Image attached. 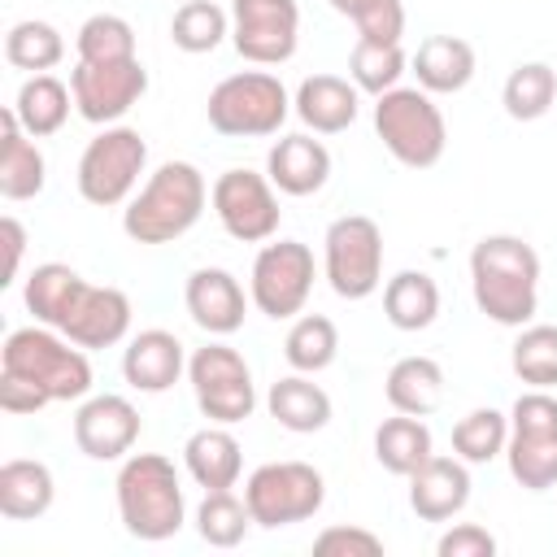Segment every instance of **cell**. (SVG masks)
Segmentation results:
<instances>
[{"label": "cell", "mask_w": 557, "mask_h": 557, "mask_svg": "<svg viewBox=\"0 0 557 557\" xmlns=\"http://www.w3.org/2000/svg\"><path fill=\"white\" fill-rule=\"evenodd\" d=\"M309 292H313V248L300 239L261 244V252L252 257V274H248V296L257 313L274 322L296 318L305 313Z\"/></svg>", "instance_id": "4fadbf2b"}, {"label": "cell", "mask_w": 557, "mask_h": 557, "mask_svg": "<svg viewBox=\"0 0 557 557\" xmlns=\"http://www.w3.org/2000/svg\"><path fill=\"white\" fill-rule=\"evenodd\" d=\"M500 104L513 122H540L557 104V70L548 61H522L500 87Z\"/></svg>", "instance_id": "1f68e13d"}, {"label": "cell", "mask_w": 557, "mask_h": 557, "mask_svg": "<svg viewBox=\"0 0 557 557\" xmlns=\"http://www.w3.org/2000/svg\"><path fill=\"white\" fill-rule=\"evenodd\" d=\"M57 479L44 461L35 457H13L0 466V513L9 522H30L52 509Z\"/></svg>", "instance_id": "83f0119b"}, {"label": "cell", "mask_w": 557, "mask_h": 557, "mask_svg": "<svg viewBox=\"0 0 557 557\" xmlns=\"http://www.w3.org/2000/svg\"><path fill=\"white\" fill-rule=\"evenodd\" d=\"M183 466H187V474L196 479V487H205V492H226V487H235L239 474H244V448H239V440H235L222 422H209V426H200V431L187 435V444H183Z\"/></svg>", "instance_id": "cb8c5ba5"}, {"label": "cell", "mask_w": 557, "mask_h": 557, "mask_svg": "<svg viewBox=\"0 0 557 557\" xmlns=\"http://www.w3.org/2000/svg\"><path fill=\"white\" fill-rule=\"evenodd\" d=\"M348 22L357 26V39L400 44V35H405V4L400 0H366Z\"/></svg>", "instance_id": "60d3db41"}, {"label": "cell", "mask_w": 557, "mask_h": 557, "mask_svg": "<svg viewBox=\"0 0 557 557\" xmlns=\"http://www.w3.org/2000/svg\"><path fill=\"white\" fill-rule=\"evenodd\" d=\"M148 165V144L135 126H104L96 139H87L83 157H78V196L96 209H113V205H126L139 174Z\"/></svg>", "instance_id": "9c48e42d"}, {"label": "cell", "mask_w": 557, "mask_h": 557, "mask_svg": "<svg viewBox=\"0 0 557 557\" xmlns=\"http://www.w3.org/2000/svg\"><path fill=\"white\" fill-rule=\"evenodd\" d=\"M70 109H74V91L57 74H30L13 96V113L26 126V135H35V139L57 135L65 126Z\"/></svg>", "instance_id": "f546056e"}, {"label": "cell", "mask_w": 557, "mask_h": 557, "mask_svg": "<svg viewBox=\"0 0 557 557\" xmlns=\"http://www.w3.org/2000/svg\"><path fill=\"white\" fill-rule=\"evenodd\" d=\"M244 500L257 527L278 531L292 522H305L322 509L326 500V479L309 461H265L248 474Z\"/></svg>", "instance_id": "8fae6325"}, {"label": "cell", "mask_w": 557, "mask_h": 557, "mask_svg": "<svg viewBox=\"0 0 557 557\" xmlns=\"http://www.w3.org/2000/svg\"><path fill=\"white\" fill-rule=\"evenodd\" d=\"M113 487H117V518H122L126 535H135L144 544H161L183 531L187 496H183V479L170 457H161V453L122 457Z\"/></svg>", "instance_id": "277c9868"}, {"label": "cell", "mask_w": 557, "mask_h": 557, "mask_svg": "<svg viewBox=\"0 0 557 557\" xmlns=\"http://www.w3.org/2000/svg\"><path fill=\"white\" fill-rule=\"evenodd\" d=\"M413 74H418V87L431 91V96H453L461 87H470L474 78V48L461 39V35H426L418 44V52L409 57Z\"/></svg>", "instance_id": "d4e9b609"}, {"label": "cell", "mask_w": 557, "mask_h": 557, "mask_svg": "<svg viewBox=\"0 0 557 557\" xmlns=\"http://www.w3.org/2000/svg\"><path fill=\"white\" fill-rule=\"evenodd\" d=\"M383 396L396 413H413V418H426L444 405V366L435 357H400L387 379H383Z\"/></svg>", "instance_id": "484cf974"}, {"label": "cell", "mask_w": 557, "mask_h": 557, "mask_svg": "<svg viewBox=\"0 0 557 557\" xmlns=\"http://www.w3.org/2000/svg\"><path fill=\"white\" fill-rule=\"evenodd\" d=\"M26 309L35 313V322L61 331L65 339H74L78 348H113L126 339L131 331V296L122 287H100L87 283L74 265L65 261H44L26 274L22 287Z\"/></svg>", "instance_id": "6da1fadb"}, {"label": "cell", "mask_w": 557, "mask_h": 557, "mask_svg": "<svg viewBox=\"0 0 557 557\" xmlns=\"http://www.w3.org/2000/svg\"><path fill=\"white\" fill-rule=\"evenodd\" d=\"M65 57V35L44 17H22L4 35V61L26 74H48Z\"/></svg>", "instance_id": "d6a6232c"}, {"label": "cell", "mask_w": 557, "mask_h": 557, "mask_svg": "<svg viewBox=\"0 0 557 557\" xmlns=\"http://www.w3.org/2000/svg\"><path fill=\"white\" fill-rule=\"evenodd\" d=\"M231 44L252 65H283L300 44L296 0H231Z\"/></svg>", "instance_id": "2e32d148"}, {"label": "cell", "mask_w": 557, "mask_h": 557, "mask_svg": "<svg viewBox=\"0 0 557 557\" xmlns=\"http://www.w3.org/2000/svg\"><path fill=\"white\" fill-rule=\"evenodd\" d=\"M470 292L496 326H527L540 309V252L522 235H483L470 248Z\"/></svg>", "instance_id": "7a4b0ae2"}, {"label": "cell", "mask_w": 557, "mask_h": 557, "mask_svg": "<svg viewBox=\"0 0 557 557\" xmlns=\"http://www.w3.org/2000/svg\"><path fill=\"white\" fill-rule=\"evenodd\" d=\"M248 527H252L248 500H239L231 487L226 492H205V500L196 505V535L209 548H235V544H244Z\"/></svg>", "instance_id": "74e56055"}, {"label": "cell", "mask_w": 557, "mask_h": 557, "mask_svg": "<svg viewBox=\"0 0 557 557\" xmlns=\"http://www.w3.org/2000/svg\"><path fill=\"white\" fill-rule=\"evenodd\" d=\"M74 52H78V61H96V65L131 61L135 57V26L117 13H91L74 35Z\"/></svg>", "instance_id": "ab89813d"}, {"label": "cell", "mask_w": 557, "mask_h": 557, "mask_svg": "<svg viewBox=\"0 0 557 557\" xmlns=\"http://www.w3.org/2000/svg\"><path fill=\"white\" fill-rule=\"evenodd\" d=\"M409 70V57L400 44H370V39H357L352 52H348V78L370 91V96H383L392 87H400Z\"/></svg>", "instance_id": "f35d334b"}, {"label": "cell", "mask_w": 557, "mask_h": 557, "mask_svg": "<svg viewBox=\"0 0 557 557\" xmlns=\"http://www.w3.org/2000/svg\"><path fill=\"white\" fill-rule=\"evenodd\" d=\"M0 231H4V252H9V265H4V283H13L17 278V265H22V252H26V226L9 213L4 222H0Z\"/></svg>", "instance_id": "f6af8a7d"}, {"label": "cell", "mask_w": 557, "mask_h": 557, "mask_svg": "<svg viewBox=\"0 0 557 557\" xmlns=\"http://www.w3.org/2000/svg\"><path fill=\"white\" fill-rule=\"evenodd\" d=\"M187 383H191V396H196V409L209 418V422H222V426H235L244 418H252L257 409V383H252V370L248 361L231 348V344H205L187 357Z\"/></svg>", "instance_id": "7c38bea8"}, {"label": "cell", "mask_w": 557, "mask_h": 557, "mask_svg": "<svg viewBox=\"0 0 557 557\" xmlns=\"http://www.w3.org/2000/svg\"><path fill=\"white\" fill-rule=\"evenodd\" d=\"M509 366L527 387H557V326H548V322L518 326Z\"/></svg>", "instance_id": "8d00e7d4"}, {"label": "cell", "mask_w": 557, "mask_h": 557, "mask_svg": "<svg viewBox=\"0 0 557 557\" xmlns=\"http://www.w3.org/2000/svg\"><path fill=\"white\" fill-rule=\"evenodd\" d=\"M313 553H344V557H383V540L366 527H326L313 540Z\"/></svg>", "instance_id": "b9f144b4"}, {"label": "cell", "mask_w": 557, "mask_h": 557, "mask_svg": "<svg viewBox=\"0 0 557 557\" xmlns=\"http://www.w3.org/2000/svg\"><path fill=\"white\" fill-rule=\"evenodd\" d=\"M505 444H509V413H500L492 405H479L453 422V453L466 466H487V461L505 457Z\"/></svg>", "instance_id": "e575fe53"}, {"label": "cell", "mask_w": 557, "mask_h": 557, "mask_svg": "<svg viewBox=\"0 0 557 557\" xmlns=\"http://www.w3.org/2000/svg\"><path fill=\"white\" fill-rule=\"evenodd\" d=\"M383 318L396 331H426L440 318V283L426 270H400L383 283Z\"/></svg>", "instance_id": "f1b7e54d"}, {"label": "cell", "mask_w": 557, "mask_h": 557, "mask_svg": "<svg viewBox=\"0 0 557 557\" xmlns=\"http://www.w3.org/2000/svg\"><path fill=\"white\" fill-rule=\"evenodd\" d=\"M322 274L339 300H366L383 287V231L366 213H344L322 235Z\"/></svg>", "instance_id": "30bf717a"}, {"label": "cell", "mask_w": 557, "mask_h": 557, "mask_svg": "<svg viewBox=\"0 0 557 557\" xmlns=\"http://www.w3.org/2000/svg\"><path fill=\"white\" fill-rule=\"evenodd\" d=\"M292 113L313 135H339L361 113V87L339 74H309V78H300V87L292 96Z\"/></svg>", "instance_id": "44dd1931"}, {"label": "cell", "mask_w": 557, "mask_h": 557, "mask_svg": "<svg viewBox=\"0 0 557 557\" xmlns=\"http://www.w3.org/2000/svg\"><path fill=\"white\" fill-rule=\"evenodd\" d=\"M183 370H187V348H183V339L174 331L148 326V331L131 335L126 348H122V379L135 392L161 396L183 379Z\"/></svg>", "instance_id": "ffe728a7"}, {"label": "cell", "mask_w": 557, "mask_h": 557, "mask_svg": "<svg viewBox=\"0 0 557 557\" xmlns=\"http://www.w3.org/2000/svg\"><path fill=\"white\" fill-rule=\"evenodd\" d=\"M48 183V161L35 144V135H26V126L17 122L13 104L0 113V196L4 200H35Z\"/></svg>", "instance_id": "603a6c76"}, {"label": "cell", "mask_w": 557, "mask_h": 557, "mask_svg": "<svg viewBox=\"0 0 557 557\" xmlns=\"http://www.w3.org/2000/svg\"><path fill=\"white\" fill-rule=\"evenodd\" d=\"M505 461L518 487H557V396H548V387H531L513 400Z\"/></svg>", "instance_id": "ba28073f"}, {"label": "cell", "mask_w": 557, "mask_h": 557, "mask_svg": "<svg viewBox=\"0 0 557 557\" xmlns=\"http://www.w3.org/2000/svg\"><path fill=\"white\" fill-rule=\"evenodd\" d=\"M209 205V183L191 161H161L122 209V231L135 244L183 239Z\"/></svg>", "instance_id": "3957f363"}, {"label": "cell", "mask_w": 557, "mask_h": 557, "mask_svg": "<svg viewBox=\"0 0 557 557\" xmlns=\"http://www.w3.org/2000/svg\"><path fill=\"white\" fill-rule=\"evenodd\" d=\"M44 405H52L39 387H30L26 379H13V374H0V409L4 413H39Z\"/></svg>", "instance_id": "ee69618b"}, {"label": "cell", "mask_w": 557, "mask_h": 557, "mask_svg": "<svg viewBox=\"0 0 557 557\" xmlns=\"http://www.w3.org/2000/svg\"><path fill=\"white\" fill-rule=\"evenodd\" d=\"M435 453V440H431V426L413 413H396V418H383L379 431H374V461L387 470V474H400L409 479L426 457Z\"/></svg>", "instance_id": "4dcf8cb0"}, {"label": "cell", "mask_w": 557, "mask_h": 557, "mask_svg": "<svg viewBox=\"0 0 557 557\" xmlns=\"http://www.w3.org/2000/svg\"><path fill=\"white\" fill-rule=\"evenodd\" d=\"M283 357L300 374H318L339 357V331L326 313H300L283 335Z\"/></svg>", "instance_id": "836d02e7"}, {"label": "cell", "mask_w": 557, "mask_h": 557, "mask_svg": "<svg viewBox=\"0 0 557 557\" xmlns=\"http://www.w3.org/2000/svg\"><path fill=\"white\" fill-rule=\"evenodd\" d=\"M440 557H496V535L479 522H453L440 540H435Z\"/></svg>", "instance_id": "7bdbcfd3"}, {"label": "cell", "mask_w": 557, "mask_h": 557, "mask_svg": "<svg viewBox=\"0 0 557 557\" xmlns=\"http://www.w3.org/2000/svg\"><path fill=\"white\" fill-rule=\"evenodd\" d=\"M248 300H252V296H244L239 278H235L231 270H222V265H200V270H191V274H187V287H183V305H187L191 322H196L205 335H213V339L235 335V331L244 326Z\"/></svg>", "instance_id": "ac0fdd59"}, {"label": "cell", "mask_w": 557, "mask_h": 557, "mask_svg": "<svg viewBox=\"0 0 557 557\" xmlns=\"http://www.w3.org/2000/svg\"><path fill=\"white\" fill-rule=\"evenodd\" d=\"M292 113V96L283 87L278 74L270 70H239L226 74L209 100H205V117L218 135L226 139H261V135H278V126Z\"/></svg>", "instance_id": "8992f818"}, {"label": "cell", "mask_w": 557, "mask_h": 557, "mask_svg": "<svg viewBox=\"0 0 557 557\" xmlns=\"http://www.w3.org/2000/svg\"><path fill=\"white\" fill-rule=\"evenodd\" d=\"M209 205L222 222V231L239 244H265L278 235L283 209H278V187L257 174V170H222L209 187Z\"/></svg>", "instance_id": "5bb4252c"}, {"label": "cell", "mask_w": 557, "mask_h": 557, "mask_svg": "<svg viewBox=\"0 0 557 557\" xmlns=\"http://www.w3.org/2000/svg\"><path fill=\"white\" fill-rule=\"evenodd\" d=\"M265 409L292 435H313V431H322L331 422V396H326V387H318L300 370L287 374V379H278V383H270Z\"/></svg>", "instance_id": "4316f807"}, {"label": "cell", "mask_w": 557, "mask_h": 557, "mask_svg": "<svg viewBox=\"0 0 557 557\" xmlns=\"http://www.w3.org/2000/svg\"><path fill=\"white\" fill-rule=\"evenodd\" d=\"M139 409L117 396V392H100V396H83L74 409V444L83 457L91 461H122L131 457L135 440H139Z\"/></svg>", "instance_id": "e0dca14e"}, {"label": "cell", "mask_w": 557, "mask_h": 557, "mask_svg": "<svg viewBox=\"0 0 557 557\" xmlns=\"http://www.w3.org/2000/svg\"><path fill=\"white\" fill-rule=\"evenodd\" d=\"M265 178L283 196H313L331 178V152H326L322 139H313L305 131L300 135H283L265 152Z\"/></svg>", "instance_id": "7402d4cb"}, {"label": "cell", "mask_w": 557, "mask_h": 557, "mask_svg": "<svg viewBox=\"0 0 557 557\" xmlns=\"http://www.w3.org/2000/svg\"><path fill=\"white\" fill-rule=\"evenodd\" d=\"M170 39L178 52H213L222 39H231V13L213 0H183L170 17Z\"/></svg>", "instance_id": "d590c367"}, {"label": "cell", "mask_w": 557, "mask_h": 557, "mask_svg": "<svg viewBox=\"0 0 557 557\" xmlns=\"http://www.w3.org/2000/svg\"><path fill=\"white\" fill-rule=\"evenodd\" d=\"M470 466L453 453H431L413 474H409V509L422 522H448L470 505Z\"/></svg>", "instance_id": "d6986e66"}, {"label": "cell", "mask_w": 557, "mask_h": 557, "mask_svg": "<svg viewBox=\"0 0 557 557\" xmlns=\"http://www.w3.org/2000/svg\"><path fill=\"white\" fill-rule=\"evenodd\" d=\"M70 91H74V113L91 126H113L122 122L139 96L148 91V70L139 57L131 61H78L70 70Z\"/></svg>", "instance_id": "9a60e30c"}, {"label": "cell", "mask_w": 557, "mask_h": 557, "mask_svg": "<svg viewBox=\"0 0 557 557\" xmlns=\"http://www.w3.org/2000/svg\"><path fill=\"white\" fill-rule=\"evenodd\" d=\"M361 4H366V0H331V9H335V13H344V17H352Z\"/></svg>", "instance_id": "bcb514c9"}, {"label": "cell", "mask_w": 557, "mask_h": 557, "mask_svg": "<svg viewBox=\"0 0 557 557\" xmlns=\"http://www.w3.org/2000/svg\"><path fill=\"white\" fill-rule=\"evenodd\" d=\"M374 135L409 170H431L448 148L444 113L422 87H392L374 96Z\"/></svg>", "instance_id": "52a82bcc"}, {"label": "cell", "mask_w": 557, "mask_h": 557, "mask_svg": "<svg viewBox=\"0 0 557 557\" xmlns=\"http://www.w3.org/2000/svg\"><path fill=\"white\" fill-rule=\"evenodd\" d=\"M0 374L26 379L48 400H83V396H91L87 348H78L74 339H65L61 331H52L44 322L9 331V339L0 348Z\"/></svg>", "instance_id": "5b68a950"}]
</instances>
